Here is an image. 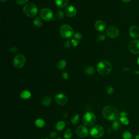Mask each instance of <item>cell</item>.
Wrapping results in <instances>:
<instances>
[{"instance_id":"obj_1","label":"cell","mask_w":139,"mask_h":139,"mask_svg":"<svg viewBox=\"0 0 139 139\" xmlns=\"http://www.w3.org/2000/svg\"><path fill=\"white\" fill-rule=\"evenodd\" d=\"M102 114L105 118L110 121L117 120L120 115L117 109L113 106H106L103 108Z\"/></svg>"},{"instance_id":"obj_2","label":"cell","mask_w":139,"mask_h":139,"mask_svg":"<svg viewBox=\"0 0 139 139\" xmlns=\"http://www.w3.org/2000/svg\"><path fill=\"white\" fill-rule=\"evenodd\" d=\"M97 70L101 75H108L112 70V64L107 61L100 62L97 66Z\"/></svg>"},{"instance_id":"obj_3","label":"cell","mask_w":139,"mask_h":139,"mask_svg":"<svg viewBox=\"0 0 139 139\" xmlns=\"http://www.w3.org/2000/svg\"><path fill=\"white\" fill-rule=\"evenodd\" d=\"M60 34L64 38H70L74 35L72 27L67 25H63L60 28Z\"/></svg>"},{"instance_id":"obj_4","label":"cell","mask_w":139,"mask_h":139,"mask_svg":"<svg viewBox=\"0 0 139 139\" xmlns=\"http://www.w3.org/2000/svg\"><path fill=\"white\" fill-rule=\"evenodd\" d=\"M96 118L94 114L90 112L86 113L83 118V123L87 127H90L93 125V124L96 122Z\"/></svg>"},{"instance_id":"obj_5","label":"cell","mask_w":139,"mask_h":139,"mask_svg":"<svg viewBox=\"0 0 139 139\" xmlns=\"http://www.w3.org/2000/svg\"><path fill=\"white\" fill-rule=\"evenodd\" d=\"M24 12L27 16L33 17L38 14V8L34 4L27 3L24 7Z\"/></svg>"},{"instance_id":"obj_6","label":"cell","mask_w":139,"mask_h":139,"mask_svg":"<svg viewBox=\"0 0 139 139\" xmlns=\"http://www.w3.org/2000/svg\"><path fill=\"white\" fill-rule=\"evenodd\" d=\"M104 133V128L100 125L93 126L90 129V134L95 138H100Z\"/></svg>"},{"instance_id":"obj_7","label":"cell","mask_w":139,"mask_h":139,"mask_svg":"<svg viewBox=\"0 0 139 139\" xmlns=\"http://www.w3.org/2000/svg\"><path fill=\"white\" fill-rule=\"evenodd\" d=\"M25 63H26V58L24 55L22 54L17 55L14 59L13 64L14 66L17 69H21L23 67Z\"/></svg>"},{"instance_id":"obj_8","label":"cell","mask_w":139,"mask_h":139,"mask_svg":"<svg viewBox=\"0 0 139 139\" xmlns=\"http://www.w3.org/2000/svg\"><path fill=\"white\" fill-rule=\"evenodd\" d=\"M40 15L45 21H50L53 19V14L51 9L49 8L42 9L40 11Z\"/></svg>"},{"instance_id":"obj_9","label":"cell","mask_w":139,"mask_h":139,"mask_svg":"<svg viewBox=\"0 0 139 139\" xmlns=\"http://www.w3.org/2000/svg\"><path fill=\"white\" fill-rule=\"evenodd\" d=\"M129 49L132 53L139 54V40H134L131 41L129 44Z\"/></svg>"},{"instance_id":"obj_10","label":"cell","mask_w":139,"mask_h":139,"mask_svg":"<svg viewBox=\"0 0 139 139\" xmlns=\"http://www.w3.org/2000/svg\"><path fill=\"white\" fill-rule=\"evenodd\" d=\"M107 34L110 38L115 39L119 35L120 32L117 27L112 26L109 27L108 28L107 31Z\"/></svg>"},{"instance_id":"obj_11","label":"cell","mask_w":139,"mask_h":139,"mask_svg":"<svg viewBox=\"0 0 139 139\" xmlns=\"http://www.w3.org/2000/svg\"><path fill=\"white\" fill-rule=\"evenodd\" d=\"M55 100L57 103L62 105H65L67 102L66 96L63 93H59L55 95Z\"/></svg>"},{"instance_id":"obj_12","label":"cell","mask_w":139,"mask_h":139,"mask_svg":"<svg viewBox=\"0 0 139 139\" xmlns=\"http://www.w3.org/2000/svg\"><path fill=\"white\" fill-rule=\"evenodd\" d=\"M77 135L80 138H85L88 134V129L84 126H80L76 129Z\"/></svg>"},{"instance_id":"obj_13","label":"cell","mask_w":139,"mask_h":139,"mask_svg":"<svg viewBox=\"0 0 139 139\" xmlns=\"http://www.w3.org/2000/svg\"><path fill=\"white\" fill-rule=\"evenodd\" d=\"M129 35L133 38H138L139 37V28L136 26H131L129 29Z\"/></svg>"},{"instance_id":"obj_14","label":"cell","mask_w":139,"mask_h":139,"mask_svg":"<svg viewBox=\"0 0 139 139\" xmlns=\"http://www.w3.org/2000/svg\"><path fill=\"white\" fill-rule=\"evenodd\" d=\"M65 13L69 17H74L76 15L77 11L74 6H69L65 8Z\"/></svg>"},{"instance_id":"obj_15","label":"cell","mask_w":139,"mask_h":139,"mask_svg":"<svg viewBox=\"0 0 139 139\" xmlns=\"http://www.w3.org/2000/svg\"><path fill=\"white\" fill-rule=\"evenodd\" d=\"M95 27L98 31H103L106 28V25L105 22L102 20H98L96 22Z\"/></svg>"},{"instance_id":"obj_16","label":"cell","mask_w":139,"mask_h":139,"mask_svg":"<svg viewBox=\"0 0 139 139\" xmlns=\"http://www.w3.org/2000/svg\"><path fill=\"white\" fill-rule=\"evenodd\" d=\"M69 0H55V4L59 8H64L69 3Z\"/></svg>"},{"instance_id":"obj_17","label":"cell","mask_w":139,"mask_h":139,"mask_svg":"<svg viewBox=\"0 0 139 139\" xmlns=\"http://www.w3.org/2000/svg\"><path fill=\"white\" fill-rule=\"evenodd\" d=\"M52 102V98L48 96L44 97L42 99V104L45 106L50 105L51 104Z\"/></svg>"},{"instance_id":"obj_18","label":"cell","mask_w":139,"mask_h":139,"mask_svg":"<svg viewBox=\"0 0 139 139\" xmlns=\"http://www.w3.org/2000/svg\"><path fill=\"white\" fill-rule=\"evenodd\" d=\"M31 92L28 90L23 91L21 93V95H20L21 97L24 100L28 99V98L31 97Z\"/></svg>"},{"instance_id":"obj_19","label":"cell","mask_w":139,"mask_h":139,"mask_svg":"<svg viewBox=\"0 0 139 139\" xmlns=\"http://www.w3.org/2000/svg\"><path fill=\"white\" fill-rule=\"evenodd\" d=\"M84 72L88 75H92L95 73V69L91 66H88L84 69Z\"/></svg>"},{"instance_id":"obj_20","label":"cell","mask_w":139,"mask_h":139,"mask_svg":"<svg viewBox=\"0 0 139 139\" xmlns=\"http://www.w3.org/2000/svg\"><path fill=\"white\" fill-rule=\"evenodd\" d=\"M66 66V62L64 60H62L58 62L57 64V68L59 70L64 69Z\"/></svg>"},{"instance_id":"obj_21","label":"cell","mask_w":139,"mask_h":139,"mask_svg":"<svg viewBox=\"0 0 139 139\" xmlns=\"http://www.w3.org/2000/svg\"><path fill=\"white\" fill-rule=\"evenodd\" d=\"M65 126V123L64 121H59L56 125V129L58 131H62Z\"/></svg>"},{"instance_id":"obj_22","label":"cell","mask_w":139,"mask_h":139,"mask_svg":"<svg viewBox=\"0 0 139 139\" xmlns=\"http://www.w3.org/2000/svg\"><path fill=\"white\" fill-rule=\"evenodd\" d=\"M35 124L38 127H39V128H42L43 127H44L45 125V121L43 120H41V119L37 120L36 121H35Z\"/></svg>"},{"instance_id":"obj_23","label":"cell","mask_w":139,"mask_h":139,"mask_svg":"<svg viewBox=\"0 0 139 139\" xmlns=\"http://www.w3.org/2000/svg\"><path fill=\"white\" fill-rule=\"evenodd\" d=\"M33 24L35 25V26L37 27H40L42 25V21L41 19H40L39 17H36L34 19L33 21Z\"/></svg>"},{"instance_id":"obj_24","label":"cell","mask_w":139,"mask_h":139,"mask_svg":"<svg viewBox=\"0 0 139 139\" xmlns=\"http://www.w3.org/2000/svg\"><path fill=\"white\" fill-rule=\"evenodd\" d=\"M112 126H113V129L115 130V131H116V130H118L120 129V128L121 127V124H120L119 121L116 120L113 122Z\"/></svg>"},{"instance_id":"obj_25","label":"cell","mask_w":139,"mask_h":139,"mask_svg":"<svg viewBox=\"0 0 139 139\" xmlns=\"http://www.w3.org/2000/svg\"><path fill=\"white\" fill-rule=\"evenodd\" d=\"M72 132L71 129H68L65 131L64 134V137L66 139H70L72 137Z\"/></svg>"},{"instance_id":"obj_26","label":"cell","mask_w":139,"mask_h":139,"mask_svg":"<svg viewBox=\"0 0 139 139\" xmlns=\"http://www.w3.org/2000/svg\"><path fill=\"white\" fill-rule=\"evenodd\" d=\"M123 138L124 139H131L132 135L128 131H125L123 133Z\"/></svg>"},{"instance_id":"obj_27","label":"cell","mask_w":139,"mask_h":139,"mask_svg":"<svg viewBox=\"0 0 139 139\" xmlns=\"http://www.w3.org/2000/svg\"><path fill=\"white\" fill-rule=\"evenodd\" d=\"M64 16V14L62 11H58L57 12V17L58 19L60 20H62L63 19V17Z\"/></svg>"},{"instance_id":"obj_28","label":"cell","mask_w":139,"mask_h":139,"mask_svg":"<svg viewBox=\"0 0 139 139\" xmlns=\"http://www.w3.org/2000/svg\"><path fill=\"white\" fill-rule=\"evenodd\" d=\"M79 115H75L74 117H72L71 118V122L73 124H77L78 123V121L79 120Z\"/></svg>"},{"instance_id":"obj_29","label":"cell","mask_w":139,"mask_h":139,"mask_svg":"<svg viewBox=\"0 0 139 139\" xmlns=\"http://www.w3.org/2000/svg\"><path fill=\"white\" fill-rule=\"evenodd\" d=\"M120 121L122 123H123L124 125H128L129 124V120L127 117H121L120 119Z\"/></svg>"},{"instance_id":"obj_30","label":"cell","mask_w":139,"mask_h":139,"mask_svg":"<svg viewBox=\"0 0 139 139\" xmlns=\"http://www.w3.org/2000/svg\"><path fill=\"white\" fill-rule=\"evenodd\" d=\"M105 39V36L104 34H100L97 36V39L98 41H103Z\"/></svg>"},{"instance_id":"obj_31","label":"cell","mask_w":139,"mask_h":139,"mask_svg":"<svg viewBox=\"0 0 139 139\" xmlns=\"http://www.w3.org/2000/svg\"><path fill=\"white\" fill-rule=\"evenodd\" d=\"M107 92L109 95H112L114 92V89L112 87H108L107 88Z\"/></svg>"},{"instance_id":"obj_32","label":"cell","mask_w":139,"mask_h":139,"mask_svg":"<svg viewBox=\"0 0 139 139\" xmlns=\"http://www.w3.org/2000/svg\"><path fill=\"white\" fill-rule=\"evenodd\" d=\"M74 37L75 38V39H76L77 40H81L82 38V35L78 32L75 33L74 34Z\"/></svg>"},{"instance_id":"obj_33","label":"cell","mask_w":139,"mask_h":139,"mask_svg":"<svg viewBox=\"0 0 139 139\" xmlns=\"http://www.w3.org/2000/svg\"><path fill=\"white\" fill-rule=\"evenodd\" d=\"M28 0H15L16 3L19 4H24L26 3Z\"/></svg>"},{"instance_id":"obj_34","label":"cell","mask_w":139,"mask_h":139,"mask_svg":"<svg viewBox=\"0 0 139 139\" xmlns=\"http://www.w3.org/2000/svg\"><path fill=\"white\" fill-rule=\"evenodd\" d=\"M71 44L74 46L76 47L78 44V42L77 41V40H76V39H72Z\"/></svg>"},{"instance_id":"obj_35","label":"cell","mask_w":139,"mask_h":139,"mask_svg":"<svg viewBox=\"0 0 139 139\" xmlns=\"http://www.w3.org/2000/svg\"><path fill=\"white\" fill-rule=\"evenodd\" d=\"M63 77L65 79H67L69 77V75H68L67 72H63Z\"/></svg>"},{"instance_id":"obj_36","label":"cell","mask_w":139,"mask_h":139,"mask_svg":"<svg viewBox=\"0 0 139 139\" xmlns=\"http://www.w3.org/2000/svg\"><path fill=\"white\" fill-rule=\"evenodd\" d=\"M128 115V114L125 112H121L120 113V116L121 117H127V116Z\"/></svg>"},{"instance_id":"obj_37","label":"cell","mask_w":139,"mask_h":139,"mask_svg":"<svg viewBox=\"0 0 139 139\" xmlns=\"http://www.w3.org/2000/svg\"><path fill=\"white\" fill-rule=\"evenodd\" d=\"M65 47L66 48V49H69V48L71 46V44H70V42L69 41H67L65 43Z\"/></svg>"},{"instance_id":"obj_38","label":"cell","mask_w":139,"mask_h":139,"mask_svg":"<svg viewBox=\"0 0 139 139\" xmlns=\"http://www.w3.org/2000/svg\"><path fill=\"white\" fill-rule=\"evenodd\" d=\"M56 133H55V132H52L51 133V134H50V136H51V138H54L55 136H56Z\"/></svg>"},{"instance_id":"obj_39","label":"cell","mask_w":139,"mask_h":139,"mask_svg":"<svg viewBox=\"0 0 139 139\" xmlns=\"http://www.w3.org/2000/svg\"><path fill=\"white\" fill-rule=\"evenodd\" d=\"M122 1L124 2H126V3H128V2H129L131 0H122Z\"/></svg>"},{"instance_id":"obj_40","label":"cell","mask_w":139,"mask_h":139,"mask_svg":"<svg viewBox=\"0 0 139 139\" xmlns=\"http://www.w3.org/2000/svg\"><path fill=\"white\" fill-rule=\"evenodd\" d=\"M135 139H139V135L135 136Z\"/></svg>"},{"instance_id":"obj_41","label":"cell","mask_w":139,"mask_h":139,"mask_svg":"<svg viewBox=\"0 0 139 139\" xmlns=\"http://www.w3.org/2000/svg\"><path fill=\"white\" fill-rule=\"evenodd\" d=\"M138 64H139V57L138 59Z\"/></svg>"},{"instance_id":"obj_42","label":"cell","mask_w":139,"mask_h":139,"mask_svg":"<svg viewBox=\"0 0 139 139\" xmlns=\"http://www.w3.org/2000/svg\"><path fill=\"white\" fill-rule=\"evenodd\" d=\"M135 73H136V74L139 75V71H135Z\"/></svg>"},{"instance_id":"obj_43","label":"cell","mask_w":139,"mask_h":139,"mask_svg":"<svg viewBox=\"0 0 139 139\" xmlns=\"http://www.w3.org/2000/svg\"><path fill=\"white\" fill-rule=\"evenodd\" d=\"M57 139H62V138H58Z\"/></svg>"}]
</instances>
